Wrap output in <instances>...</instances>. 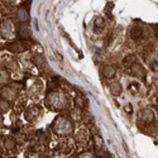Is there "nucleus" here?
Listing matches in <instances>:
<instances>
[{
	"label": "nucleus",
	"mask_w": 158,
	"mask_h": 158,
	"mask_svg": "<svg viewBox=\"0 0 158 158\" xmlns=\"http://www.w3.org/2000/svg\"><path fill=\"white\" fill-rule=\"evenodd\" d=\"M55 130L58 134H67L72 131V123L66 119V118L60 116L58 119L55 122Z\"/></svg>",
	"instance_id": "nucleus-1"
},
{
	"label": "nucleus",
	"mask_w": 158,
	"mask_h": 158,
	"mask_svg": "<svg viewBox=\"0 0 158 158\" xmlns=\"http://www.w3.org/2000/svg\"><path fill=\"white\" fill-rule=\"evenodd\" d=\"M49 102L57 109L64 108V98L61 94H53L49 96Z\"/></svg>",
	"instance_id": "nucleus-2"
},
{
	"label": "nucleus",
	"mask_w": 158,
	"mask_h": 158,
	"mask_svg": "<svg viewBox=\"0 0 158 158\" xmlns=\"http://www.w3.org/2000/svg\"><path fill=\"white\" fill-rule=\"evenodd\" d=\"M130 72H131V75L138 76V77H144L146 76V70H144L143 66L140 63H138V62H135L134 64L130 66Z\"/></svg>",
	"instance_id": "nucleus-3"
},
{
	"label": "nucleus",
	"mask_w": 158,
	"mask_h": 158,
	"mask_svg": "<svg viewBox=\"0 0 158 158\" xmlns=\"http://www.w3.org/2000/svg\"><path fill=\"white\" fill-rule=\"evenodd\" d=\"M140 119L144 122V123H152L154 120V113L151 110V109H143L142 113H140Z\"/></svg>",
	"instance_id": "nucleus-4"
},
{
	"label": "nucleus",
	"mask_w": 158,
	"mask_h": 158,
	"mask_svg": "<svg viewBox=\"0 0 158 158\" xmlns=\"http://www.w3.org/2000/svg\"><path fill=\"white\" fill-rule=\"evenodd\" d=\"M116 73V70L114 66L111 64H108V66H105V69H104V76L106 77V78H113Z\"/></svg>",
	"instance_id": "nucleus-5"
},
{
	"label": "nucleus",
	"mask_w": 158,
	"mask_h": 158,
	"mask_svg": "<svg viewBox=\"0 0 158 158\" xmlns=\"http://www.w3.org/2000/svg\"><path fill=\"white\" fill-rule=\"evenodd\" d=\"M110 91H111V94L113 95H120L122 94V86L120 84H118V82H114L110 85Z\"/></svg>",
	"instance_id": "nucleus-6"
},
{
	"label": "nucleus",
	"mask_w": 158,
	"mask_h": 158,
	"mask_svg": "<svg viewBox=\"0 0 158 158\" xmlns=\"http://www.w3.org/2000/svg\"><path fill=\"white\" fill-rule=\"evenodd\" d=\"M130 37L134 39V41H140L142 37H143V33L139 28H133L131 29V33H130Z\"/></svg>",
	"instance_id": "nucleus-7"
},
{
	"label": "nucleus",
	"mask_w": 158,
	"mask_h": 158,
	"mask_svg": "<svg viewBox=\"0 0 158 158\" xmlns=\"http://www.w3.org/2000/svg\"><path fill=\"white\" fill-rule=\"evenodd\" d=\"M19 34H20V37H23V38L29 37V28L27 27V25H22V27L19 28Z\"/></svg>",
	"instance_id": "nucleus-8"
},
{
	"label": "nucleus",
	"mask_w": 158,
	"mask_h": 158,
	"mask_svg": "<svg viewBox=\"0 0 158 158\" xmlns=\"http://www.w3.org/2000/svg\"><path fill=\"white\" fill-rule=\"evenodd\" d=\"M124 62L127 63V64H134L135 62H137V57L134 56V55H129L128 57H125V60H124Z\"/></svg>",
	"instance_id": "nucleus-9"
},
{
	"label": "nucleus",
	"mask_w": 158,
	"mask_h": 158,
	"mask_svg": "<svg viewBox=\"0 0 158 158\" xmlns=\"http://www.w3.org/2000/svg\"><path fill=\"white\" fill-rule=\"evenodd\" d=\"M18 18H19V20H22V22H27V19H28V13L25 11V10H20V11L18 13Z\"/></svg>",
	"instance_id": "nucleus-10"
},
{
	"label": "nucleus",
	"mask_w": 158,
	"mask_h": 158,
	"mask_svg": "<svg viewBox=\"0 0 158 158\" xmlns=\"http://www.w3.org/2000/svg\"><path fill=\"white\" fill-rule=\"evenodd\" d=\"M149 69H151L152 71H154V72L158 71V61H157V60H152V61H151V63H149Z\"/></svg>",
	"instance_id": "nucleus-11"
},
{
	"label": "nucleus",
	"mask_w": 158,
	"mask_h": 158,
	"mask_svg": "<svg viewBox=\"0 0 158 158\" xmlns=\"http://www.w3.org/2000/svg\"><path fill=\"white\" fill-rule=\"evenodd\" d=\"M96 157H98V158H109L110 156H109V153H106V152L100 151V152L96 153Z\"/></svg>",
	"instance_id": "nucleus-12"
},
{
	"label": "nucleus",
	"mask_w": 158,
	"mask_h": 158,
	"mask_svg": "<svg viewBox=\"0 0 158 158\" xmlns=\"http://www.w3.org/2000/svg\"><path fill=\"white\" fill-rule=\"evenodd\" d=\"M84 104H85V101H84L81 98L76 99V105H78V106H80V108H84Z\"/></svg>",
	"instance_id": "nucleus-13"
},
{
	"label": "nucleus",
	"mask_w": 158,
	"mask_h": 158,
	"mask_svg": "<svg viewBox=\"0 0 158 158\" xmlns=\"http://www.w3.org/2000/svg\"><path fill=\"white\" fill-rule=\"evenodd\" d=\"M152 28L154 29V32H156V34H157V37H158V24H153Z\"/></svg>",
	"instance_id": "nucleus-14"
},
{
	"label": "nucleus",
	"mask_w": 158,
	"mask_h": 158,
	"mask_svg": "<svg viewBox=\"0 0 158 158\" xmlns=\"http://www.w3.org/2000/svg\"><path fill=\"white\" fill-rule=\"evenodd\" d=\"M125 110L129 111V113H131V106H130V105H127V106H125Z\"/></svg>",
	"instance_id": "nucleus-15"
},
{
	"label": "nucleus",
	"mask_w": 158,
	"mask_h": 158,
	"mask_svg": "<svg viewBox=\"0 0 158 158\" xmlns=\"http://www.w3.org/2000/svg\"><path fill=\"white\" fill-rule=\"evenodd\" d=\"M157 109H158V108H157Z\"/></svg>",
	"instance_id": "nucleus-16"
}]
</instances>
